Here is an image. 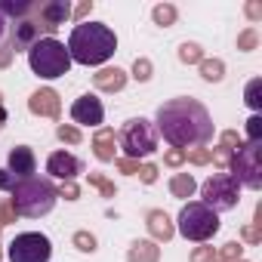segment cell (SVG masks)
Listing matches in <instances>:
<instances>
[{
  "label": "cell",
  "instance_id": "cell-32",
  "mask_svg": "<svg viewBox=\"0 0 262 262\" xmlns=\"http://www.w3.org/2000/svg\"><path fill=\"white\" fill-rule=\"evenodd\" d=\"M247 139H250V142H262V117H259V114H253V117L247 120Z\"/></svg>",
  "mask_w": 262,
  "mask_h": 262
},
{
  "label": "cell",
  "instance_id": "cell-18",
  "mask_svg": "<svg viewBox=\"0 0 262 262\" xmlns=\"http://www.w3.org/2000/svg\"><path fill=\"white\" fill-rule=\"evenodd\" d=\"M117 145V136H114V129L111 126H102L99 133L93 136V155L102 161V164H108V161H114V148Z\"/></svg>",
  "mask_w": 262,
  "mask_h": 262
},
{
  "label": "cell",
  "instance_id": "cell-13",
  "mask_svg": "<svg viewBox=\"0 0 262 262\" xmlns=\"http://www.w3.org/2000/svg\"><path fill=\"white\" fill-rule=\"evenodd\" d=\"M28 108H31V114H37V117H59L62 114V99H59V93L56 90H37V93H31V99H28Z\"/></svg>",
  "mask_w": 262,
  "mask_h": 262
},
{
  "label": "cell",
  "instance_id": "cell-29",
  "mask_svg": "<svg viewBox=\"0 0 262 262\" xmlns=\"http://www.w3.org/2000/svg\"><path fill=\"white\" fill-rule=\"evenodd\" d=\"M90 185H93V188H99V191H102V198H114V194H117L114 182H108L102 173H90Z\"/></svg>",
  "mask_w": 262,
  "mask_h": 262
},
{
  "label": "cell",
  "instance_id": "cell-38",
  "mask_svg": "<svg viewBox=\"0 0 262 262\" xmlns=\"http://www.w3.org/2000/svg\"><path fill=\"white\" fill-rule=\"evenodd\" d=\"M56 194L65 198V201H77V198H80V188H77L74 182H62V188H56Z\"/></svg>",
  "mask_w": 262,
  "mask_h": 262
},
{
  "label": "cell",
  "instance_id": "cell-45",
  "mask_svg": "<svg viewBox=\"0 0 262 262\" xmlns=\"http://www.w3.org/2000/svg\"><path fill=\"white\" fill-rule=\"evenodd\" d=\"M13 47L10 43H4V47H0V68H10V62H13Z\"/></svg>",
  "mask_w": 262,
  "mask_h": 262
},
{
  "label": "cell",
  "instance_id": "cell-25",
  "mask_svg": "<svg viewBox=\"0 0 262 262\" xmlns=\"http://www.w3.org/2000/svg\"><path fill=\"white\" fill-rule=\"evenodd\" d=\"M201 59H204V50L198 47V43H182L179 47V62H185V65H201Z\"/></svg>",
  "mask_w": 262,
  "mask_h": 262
},
{
  "label": "cell",
  "instance_id": "cell-33",
  "mask_svg": "<svg viewBox=\"0 0 262 262\" xmlns=\"http://www.w3.org/2000/svg\"><path fill=\"white\" fill-rule=\"evenodd\" d=\"M219 142H222V148H228V151H237V148L244 145V139L237 136V129H225V133L219 136Z\"/></svg>",
  "mask_w": 262,
  "mask_h": 262
},
{
  "label": "cell",
  "instance_id": "cell-22",
  "mask_svg": "<svg viewBox=\"0 0 262 262\" xmlns=\"http://www.w3.org/2000/svg\"><path fill=\"white\" fill-rule=\"evenodd\" d=\"M201 77L204 80H210V83H219L222 77H225V62L222 59H201Z\"/></svg>",
  "mask_w": 262,
  "mask_h": 262
},
{
  "label": "cell",
  "instance_id": "cell-31",
  "mask_svg": "<svg viewBox=\"0 0 262 262\" xmlns=\"http://www.w3.org/2000/svg\"><path fill=\"white\" fill-rule=\"evenodd\" d=\"M151 71H155V65H151L148 59H136V62H133V77H136L139 83L151 80Z\"/></svg>",
  "mask_w": 262,
  "mask_h": 262
},
{
  "label": "cell",
  "instance_id": "cell-43",
  "mask_svg": "<svg viewBox=\"0 0 262 262\" xmlns=\"http://www.w3.org/2000/svg\"><path fill=\"white\" fill-rule=\"evenodd\" d=\"M90 10H93V0H83V4H77V7L71 10V16H74V19H86Z\"/></svg>",
  "mask_w": 262,
  "mask_h": 262
},
{
  "label": "cell",
  "instance_id": "cell-23",
  "mask_svg": "<svg viewBox=\"0 0 262 262\" xmlns=\"http://www.w3.org/2000/svg\"><path fill=\"white\" fill-rule=\"evenodd\" d=\"M151 19H155V25L167 28V25H173V22L179 19V13H176V7H173V4H158V7L151 10Z\"/></svg>",
  "mask_w": 262,
  "mask_h": 262
},
{
  "label": "cell",
  "instance_id": "cell-26",
  "mask_svg": "<svg viewBox=\"0 0 262 262\" xmlns=\"http://www.w3.org/2000/svg\"><path fill=\"white\" fill-rule=\"evenodd\" d=\"M241 256H244V247H241L237 241H228V244L216 253V259H219V262H241Z\"/></svg>",
  "mask_w": 262,
  "mask_h": 262
},
{
  "label": "cell",
  "instance_id": "cell-8",
  "mask_svg": "<svg viewBox=\"0 0 262 262\" xmlns=\"http://www.w3.org/2000/svg\"><path fill=\"white\" fill-rule=\"evenodd\" d=\"M201 204H207L213 213H222V210H234L237 201H241V182L231 176V173H216L210 176L204 185H201Z\"/></svg>",
  "mask_w": 262,
  "mask_h": 262
},
{
  "label": "cell",
  "instance_id": "cell-15",
  "mask_svg": "<svg viewBox=\"0 0 262 262\" xmlns=\"http://www.w3.org/2000/svg\"><path fill=\"white\" fill-rule=\"evenodd\" d=\"M37 40H40V25H37V22L22 19V22L13 25V40H10L13 53H19V50H31Z\"/></svg>",
  "mask_w": 262,
  "mask_h": 262
},
{
  "label": "cell",
  "instance_id": "cell-12",
  "mask_svg": "<svg viewBox=\"0 0 262 262\" xmlns=\"http://www.w3.org/2000/svg\"><path fill=\"white\" fill-rule=\"evenodd\" d=\"M80 170H83V164L74 155H68V151H53L50 161H47V173L56 176V179H62V182H74V176Z\"/></svg>",
  "mask_w": 262,
  "mask_h": 262
},
{
  "label": "cell",
  "instance_id": "cell-34",
  "mask_svg": "<svg viewBox=\"0 0 262 262\" xmlns=\"http://www.w3.org/2000/svg\"><path fill=\"white\" fill-rule=\"evenodd\" d=\"M114 167H117L123 176H136V173H139V161H133V158H114Z\"/></svg>",
  "mask_w": 262,
  "mask_h": 262
},
{
  "label": "cell",
  "instance_id": "cell-39",
  "mask_svg": "<svg viewBox=\"0 0 262 262\" xmlns=\"http://www.w3.org/2000/svg\"><path fill=\"white\" fill-rule=\"evenodd\" d=\"M191 262H216V250L213 247H198L191 253Z\"/></svg>",
  "mask_w": 262,
  "mask_h": 262
},
{
  "label": "cell",
  "instance_id": "cell-4",
  "mask_svg": "<svg viewBox=\"0 0 262 262\" xmlns=\"http://www.w3.org/2000/svg\"><path fill=\"white\" fill-rule=\"evenodd\" d=\"M28 65L37 77L43 80H56V77H65L68 68H71V56L65 50L62 40L56 37H40L31 50H28Z\"/></svg>",
  "mask_w": 262,
  "mask_h": 262
},
{
  "label": "cell",
  "instance_id": "cell-3",
  "mask_svg": "<svg viewBox=\"0 0 262 262\" xmlns=\"http://www.w3.org/2000/svg\"><path fill=\"white\" fill-rule=\"evenodd\" d=\"M59 194H56V185L50 179H37V176H28V179H19L13 185V198H10V207L16 210V216H28V219H37V216H47L53 207H56Z\"/></svg>",
  "mask_w": 262,
  "mask_h": 262
},
{
  "label": "cell",
  "instance_id": "cell-6",
  "mask_svg": "<svg viewBox=\"0 0 262 262\" xmlns=\"http://www.w3.org/2000/svg\"><path fill=\"white\" fill-rule=\"evenodd\" d=\"M219 231V213H213L207 204L201 201H188L182 210H179V234L185 241H210L213 234Z\"/></svg>",
  "mask_w": 262,
  "mask_h": 262
},
{
  "label": "cell",
  "instance_id": "cell-5",
  "mask_svg": "<svg viewBox=\"0 0 262 262\" xmlns=\"http://www.w3.org/2000/svg\"><path fill=\"white\" fill-rule=\"evenodd\" d=\"M117 142H120V148H123L126 158L139 161V158L155 155V148H158V129H155V123L145 120V117H129V120L120 126Z\"/></svg>",
  "mask_w": 262,
  "mask_h": 262
},
{
  "label": "cell",
  "instance_id": "cell-41",
  "mask_svg": "<svg viewBox=\"0 0 262 262\" xmlns=\"http://www.w3.org/2000/svg\"><path fill=\"white\" fill-rule=\"evenodd\" d=\"M139 179H142L145 185L158 182V167H155V164H145V167H139Z\"/></svg>",
  "mask_w": 262,
  "mask_h": 262
},
{
  "label": "cell",
  "instance_id": "cell-20",
  "mask_svg": "<svg viewBox=\"0 0 262 262\" xmlns=\"http://www.w3.org/2000/svg\"><path fill=\"white\" fill-rule=\"evenodd\" d=\"M194 191H198V182H194L191 173H176V176L170 179V194H173V198L185 201V198H191Z\"/></svg>",
  "mask_w": 262,
  "mask_h": 262
},
{
  "label": "cell",
  "instance_id": "cell-42",
  "mask_svg": "<svg viewBox=\"0 0 262 262\" xmlns=\"http://www.w3.org/2000/svg\"><path fill=\"white\" fill-rule=\"evenodd\" d=\"M13 185H16V176L10 170H0V191H13Z\"/></svg>",
  "mask_w": 262,
  "mask_h": 262
},
{
  "label": "cell",
  "instance_id": "cell-49",
  "mask_svg": "<svg viewBox=\"0 0 262 262\" xmlns=\"http://www.w3.org/2000/svg\"><path fill=\"white\" fill-rule=\"evenodd\" d=\"M216 262H219V259H216Z\"/></svg>",
  "mask_w": 262,
  "mask_h": 262
},
{
  "label": "cell",
  "instance_id": "cell-11",
  "mask_svg": "<svg viewBox=\"0 0 262 262\" xmlns=\"http://www.w3.org/2000/svg\"><path fill=\"white\" fill-rule=\"evenodd\" d=\"M37 10V16H40V28L43 31H56L59 25H65L68 19H71V4L68 0H47V4H40V7H34Z\"/></svg>",
  "mask_w": 262,
  "mask_h": 262
},
{
  "label": "cell",
  "instance_id": "cell-14",
  "mask_svg": "<svg viewBox=\"0 0 262 262\" xmlns=\"http://www.w3.org/2000/svg\"><path fill=\"white\" fill-rule=\"evenodd\" d=\"M34 167H37V158H34V151H31L28 145H16V148L10 151V158H7V170H10L16 179H28V176L34 173Z\"/></svg>",
  "mask_w": 262,
  "mask_h": 262
},
{
  "label": "cell",
  "instance_id": "cell-9",
  "mask_svg": "<svg viewBox=\"0 0 262 262\" xmlns=\"http://www.w3.org/2000/svg\"><path fill=\"white\" fill-rule=\"evenodd\" d=\"M50 256H53V244L40 231H22L7 247L10 262H50Z\"/></svg>",
  "mask_w": 262,
  "mask_h": 262
},
{
  "label": "cell",
  "instance_id": "cell-16",
  "mask_svg": "<svg viewBox=\"0 0 262 262\" xmlns=\"http://www.w3.org/2000/svg\"><path fill=\"white\" fill-rule=\"evenodd\" d=\"M93 83H96V90H102V93H120L123 86H126V71L123 68H102V71H96L93 74Z\"/></svg>",
  "mask_w": 262,
  "mask_h": 262
},
{
  "label": "cell",
  "instance_id": "cell-10",
  "mask_svg": "<svg viewBox=\"0 0 262 262\" xmlns=\"http://www.w3.org/2000/svg\"><path fill=\"white\" fill-rule=\"evenodd\" d=\"M71 120L74 123H80V126H99L102 120H105V105L96 99V96H80V99H74V105H71Z\"/></svg>",
  "mask_w": 262,
  "mask_h": 262
},
{
  "label": "cell",
  "instance_id": "cell-7",
  "mask_svg": "<svg viewBox=\"0 0 262 262\" xmlns=\"http://www.w3.org/2000/svg\"><path fill=\"white\" fill-rule=\"evenodd\" d=\"M228 170H231V176H234L244 188L259 191V188H262V142H244V145L231 155Z\"/></svg>",
  "mask_w": 262,
  "mask_h": 262
},
{
  "label": "cell",
  "instance_id": "cell-44",
  "mask_svg": "<svg viewBox=\"0 0 262 262\" xmlns=\"http://www.w3.org/2000/svg\"><path fill=\"white\" fill-rule=\"evenodd\" d=\"M244 13H247V19L259 22V19H262V4H256V0H253V4H247V7H244Z\"/></svg>",
  "mask_w": 262,
  "mask_h": 262
},
{
  "label": "cell",
  "instance_id": "cell-17",
  "mask_svg": "<svg viewBox=\"0 0 262 262\" xmlns=\"http://www.w3.org/2000/svg\"><path fill=\"white\" fill-rule=\"evenodd\" d=\"M145 225H148V231H151V241L158 244V241H170L173 234H176V228H173V222H170V216L164 213V210H151L148 216H145Z\"/></svg>",
  "mask_w": 262,
  "mask_h": 262
},
{
  "label": "cell",
  "instance_id": "cell-28",
  "mask_svg": "<svg viewBox=\"0 0 262 262\" xmlns=\"http://www.w3.org/2000/svg\"><path fill=\"white\" fill-rule=\"evenodd\" d=\"M71 244H74L80 253H96V234H90V231H74Z\"/></svg>",
  "mask_w": 262,
  "mask_h": 262
},
{
  "label": "cell",
  "instance_id": "cell-35",
  "mask_svg": "<svg viewBox=\"0 0 262 262\" xmlns=\"http://www.w3.org/2000/svg\"><path fill=\"white\" fill-rule=\"evenodd\" d=\"M185 161H191L194 167H204V164H210V151L207 148H191V151H185Z\"/></svg>",
  "mask_w": 262,
  "mask_h": 262
},
{
  "label": "cell",
  "instance_id": "cell-24",
  "mask_svg": "<svg viewBox=\"0 0 262 262\" xmlns=\"http://www.w3.org/2000/svg\"><path fill=\"white\" fill-rule=\"evenodd\" d=\"M244 102H247L253 111L262 108V77H253V80L247 83V90H244Z\"/></svg>",
  "mask_w": 262,
  "mask_h": 262
},
{
  "label": "cell",
  "instance_id": "cell-19",
  "mask_svg": "<svg viewBox=\"0 0 262 262\" xmlns=\"http://www.w3.org/2000/svg\"><path fill=\"white\" fill-rule=\"evenodd\" d=\"M129 262H161V247L155 241H133L126 250Z\"/></svg>",
  "mask_w": 262,
  "mask_h": 262
},
{
  "label": "cell",
  "instance_id": "cell-48",
  "mask_svg": "<svg viewBox=\"0 0 262 262\" xmlns=\"http://www.w3.org/2000/svg\"><path fill=\"white\" fill-rule=\"evenodd\" d=\"M241 262H247V259H241Z\"/></svg>",
  "mask_w": 262,
  "mask_h": 262
},
{
  "label": "cell",
  "instance_id": "cell-21",
  "mask_svg": "<svg viewBox=\"0 0 262 262\" xmlns=\"http://www.w3.org/2000/svg\"><path fill=\"white\" fill-rule=\"evenodd\" d=\"M37 4H31V0H0V16H13L16 22H22V19H28V13L34 10Z\"/></svg>",
  "mask_w": 262,
  "mask_h": 262
},
{
  "label": "cell",
  "instance_id": "cell-47",
  "mask_svg": "<svg viewBox=\"0 0 262 262\" xmlns=\"http://www.w3.org/2000/svg\"><path fill=\"white\" fill-rule=\"evenodd\" d=\"M4 31H7V19L0 16V37H4Z\"/></svg>",
  "mask_w": 262,
  "mask_h": 262
},
{
  "label": "cell",
  "instance_id": "cell-37",
  "mask_svg": "<svg viewBox=\"0 0 262 262\" xmlns=\"http://www.w3.org/2000/svg\"><path fill=\"white\" fill-rule=\"evenodd\" d=\"M164 164H167V167H182V164H185V151H182V148H170V151L164 155Z\"/></svg>",
  "mask_w": 262,
  "mask_h": 262
},
{
  "label": "cell",
  "instance_id": "cell-1",
  "mask_svg": "<svg viewBox=\"0 0 262 262\" xmlns=\"http://www.w3.org/2000/svg\"><path fill=\"white\" fill-rule=\"evenodd\" d=\"M158 133L173 145V148H188V145H207L213 139V117L204 108V102L191 96L170 99L158 108Z\"/></svg>",
  "mask_w": 262,
  "mask_h": 262
},
{
  "label": "cell",
  "instance_id": "cell-46",
  "mask_svg": "<svg viewBox=\"0 0 262 262\" xmlns=\"http://www.w3.org/2000/svg\"><path fill=\"white\" fill-rule=\"evenodd\" d=\"M7 117H10V114H7V105H4V93H0V129L7 126Z\"/></svg>",
  "mask_w": 262,
  "mask_h": 262
},
{
  "label": "cell",
  "instance_id": "cell-40",
  "mask_svg": "<svg viewBox=\"0 0 262 262\" xmlns=\"http://www.w3.org/2000/svg\"><path fill=\"white\" fill-rule=\"evenodd\" d=\"M10 222H16V210L10 207V201H0V228Z\"/></svg>",
  "mask_w": 262,
  "mask_h": 262
},
{
  "label": "cell",
  "instance_id": "cell-27",
  "mask_svg": "<svg viewBox=\"0 0 262 262\" xmlns=\"http://www.w3.org/2000/svg\"><path fill=\"white\" fill-rule=\"evenodd\" d=\"M256 47H259V31H256V28H244V31L237 34V50L250 53V50H256Z\"/></svg>",
  "mask_w": 262,
  "mask_h": 262
},
{
  "label": "cell",
  "instance_id": "cell-2",
  "mask_svg": "<svg viewBox=\"0 0 262 262\" xmlns=\"http://www.w3.org/2000/svg\"><path fill=\"white\" fill-rule=\"evenodd\" d=\"M65 50L77 65H105L117 50V34L105 22H80L74 25Z\"/></svg>",
  "mask_w": 262,
  "mask_h": 262
},
{
  "label": "cell",
  "instance_id": "cell-30",
  "mask_svg": "<svg viewBox=\"0 0 262 262\" xmlns=\"http://www.w3.org/2000/svg\"><path fill=\"white\" fill-rule=\"evenodd\" d=\"M56 136H59L62 142H68V145H77V142L83 139V136H80V129H77V126H71V123H62V126L56 129Z\"/></svg>",
  "mask_w": 262,
  "mask_h": 262
},
{
  "label": "cell",
  "instance_id": "cell-36",
  "mask_svg": "<svg viewBox=\"0 0 262 262\" xmlns=\"http://www.w3.org/2000/svg\"><path fill=\"white\" fill-rule=\"evenodd\" d=\"M231 155H234V151H228V148H222V145H219L216 151H210V161H213L216 167H222V170H225V167L231 164Z\"/></svg>",
  "mask_w": 262,
  "mask_h": 262
}]
</instances>
